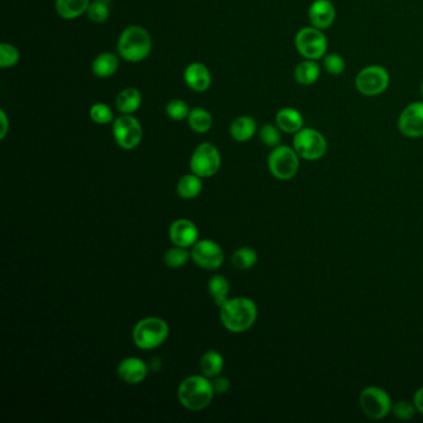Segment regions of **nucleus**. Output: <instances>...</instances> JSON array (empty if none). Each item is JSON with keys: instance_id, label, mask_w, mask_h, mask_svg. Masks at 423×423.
Segmentation results:
<instances>
[{"instance_id": "c756f323", "label": "nucleus", "mask_w": 423, "mask_h": 423, "mask_svg": "<svg viewBox=\"0 0 423 423\" xmlns=\"http://www.w3.org/2000/svg\"><path fill=\"white\" fill-rule=\"evenodd\" d=\"M191 257V252L185 247L174 246L164 255V262L170 269H182Z\"/></svg>"}, {"instance_id": "6e6552de", "label": "nucleus", "mask_w": 423, "mask_h": 423, "mask_svg": "<svg viewBox=\"0 0 423 423\" xmlns=\"http://www.w3.org/2000/svg\"><path fill=\"white\" fill-rule=\"evenodd\" d=\"M390 74L380 65H370L359 71L355 79L358 92L366 97H375L383 95L390 86Z\"/></svg>"}, {"instance_id": "f3484780", "label": "nucleus", "mask_w": 423, "mask_h": 423, "mask_svg": "<svg viewBox=\"0 0 423 423\" xmlns=\"http://www.w3.org/2000/svg\"><path fill=\"white\" fill-rule=\"evenodd\" d=\"M118 378L129 385L143 383L148 376V366L139 358H127L117 367Z\"/></svg>"}, {"instance_id": "9d476101", "label": "nucleus", "mask_w": 423, "mask_h": 423, "mask_svg": "<svg viewBox=\"0 0 423 423\" xmlns=\"http://www.w3.org/2000/svg\"><path fill=\"white\" fill-rule=\"evenodd\" d=\"M115 144L125 150H133L142 143L143 128L133 115H120L112 123Z\"/></svg>"}, {"instance_id": "58836bf2", "label": "nucleus", "mask_w": 423, "mask_h": 423, "mask_svg": "<svg viewBox=\"0 0 423 423\" xmlns=\"http://www.w3.org/2000/svg\"><path fill=\"white\" fill-rule=\"evenodd\" d=\"M413 404L417 408V412L423 415V386L421 389H418L415 396H413Z\"/></svg>"}, {"instance_id": "b1692460", "label": "nucleus", "mask_w": 423, "mask_h": 423, "mask_svg": "<svg viewBox=\"0 0 423 423\" xmlns=\"http://www.w3.org/2000/svg\"><path fill=\"white\" fill-rule=\"evenodd\" d=\"M202 191V177H198L194 173L186 174L179 179L177 184V193L182 199L191 200L198 198Z\"/></svg>"}, {"instance_id": "ddd939ff", "label": "nucleus", "mask_w": 423, "mask_h": 423, "mask_svg": "<svg viewBox=\"0 0 423 423\" xmlns=\"http://www.w3.org/2000/svg\"><path fill=\"white\" fill-rule=\"evenodd\" d=\"M397 127L405 137H423V101L408 104L401 112Z\"/></svg>"}, {"instance_id": "a211bd4d", "label": "nucleus", "mask_w": 423, "mask_h": 423, "mask_svg": "<svg viewBox=\"0 0 423 423\" xmlns=\"http://www.w3.org/2000/svg\"><path fill=\"white\" fill-rule=\"evenodd\" d=\"M276 125L280 131L288 134H296L304 128V118L298 109L293 107L280 109L276 115Z\"/></svg>"}, {"instance_id": "bb28decb", "label": "nucleus", "mask_w": 423, "mask_h": 423, "mask_svg": "<svg viewBox=\"0 0 423 423\" xmlns=\"http://www.w3.org/2000/svg\"><path fill=\"white\" fill-rule=\"evenodd\" d=\"M207 291L214 303L221 307L228 299L230 294V283L226 277L221 275H214L207 282Z\"/></svg>"}, {"instance_id": "4be33fe9", "label": "nucleus", "mask_w": 423, "mask_h": 423, "mask_svg": "<svg viewBox=\"0 0 423 423\" xmlns=\"http://www.w3.org/2000/svg\"><path fill=\"white\" fill-rule=\"evenodd\" d=\"M91 0H55V10L65 20H74L86 14Z\"/></svg>"}, {"instance_id": "72a5a7b5", "label": "nucleus", "mask_w": 423, "mask_h": 423, "mask_svg": "<svg viewBox=\"0 0 423 423\" xmlns=\"http://www.w3.org/2000/svg\"><path fill=\"white\" fill-rule=\"evenodd\" d=\"M166 113L170 120L180 122V120L188 118L190 113L189 106L184 99L175 98V99H172V101L166 103Z\"/></svg>"}, {"instance_id": "2eb2a0df", "label": "nucleus", "mask_w": 423, "mask_h": 423, "mask_svg": "<svg viewBox=\"0 0 423 423\" xmlns=\"http://www.w3.org/2000/svg\"><path fill=\"white\" fill-rule=\"evenodd\" d=\"M308 17L310 25L317 29H329L335 22L337 9L330 0H314L309 6Z\"/></svg>"}, {"instance_id": "4c0bfd02", "label": "nucleus", "mask_w": 423, "mask_h": 423, "mask_svg": "<svg viewBox=\"0 0 423 423\" xmlns=\"http://www.w3.org/2000/svg\"><path fill=\"white\" fill-rule=\"evenodd\" d=\"M0 139L3 141L6 137L8 131H9V127H10V120L8 118V115L6 113L4 109H0Z\"/></svg>"}, {"instance_id": "f257e3e1", "label": "nucleus", "mask_w": 423, "mask_h": 423, "mask_svg": "<svg viewBox=\"0 0 423 423\" xmlns=\"http://www.w3.org/2000/svg\"><path fill=\"white\" fill-rule=\"evenodd\" d=\"M257 315V305L250 298H229L220 307L221 323L231 333H244L251 329Z\"/></svg>"}, {"instance_id": "9b49d317", "label": "nucleus", "mask_w": 423, "mask_h": 423, "mask_svg": "<svg viewBox=\"0 0 423 423\" xmlns=\"http://www.w3.org/2000/svg\"><path fill=\"white\" fill-rule=\"evenodd\" d=\"M359 404L366 417L383 420L388 417L392 410V401L389 394L378 386H367L359 396Z\"/></svg>"}, {"instance_id": "c85d7f7f", "label": "nucleus", "mask_w": 423, "mask_h": 423, "mask_svg": "<svg viewBox=\"0 0 423 423\" xmlns=\"http://www.w3.org/2000/svg\"><path fill=\"white\" fill-rule=\"evenodd\" d=\"M90 118L93 123H96L98 126L112 125L115 120L113 111L111 109L109 104L103 102L92 104L91 109H90Z\"/></svg>"}, {"instance_id": "423d86ee", "label": "nucleus", "mask_w": 423, "mask_h": 423, "mask_svg": "<svg viewBox=\"0 0 423 423\" xmlns=\"http://www.w3.org/2000/svg\"><path fill=\"white\" fill-rule=\"evenodd\" d=\"M294 45L298 54L305 60L318 61L326 55L328 39L323 30L317 29L310 25L298 30L294 38Z\"/></svg>"}, {"instance_id": "c9c22d12", "label": "nucleus", "mask_w": 423, "mask_h": 423, "mask_svg": "<svg viewBox=\"0 0 423 423\" xmlns=\"http://www.w3.org/2000/svg\"><path fill=\"white\" fill-rule=\"evenodd\" d=\"M391 412H392L394 417L399 418L401 421H408V420L415 417L417 408L415 406V404L410 402V401H397L392 405Z\"/></svg>"}, {"instance_id": "e433bc0d", "label": "nucleus", "mask_w": 423, "mask_h": 423, "mask_svg": "<svg viewBox=\"0 0 423 423\" xmlns=\"http://www.w3.org/2000/svg\"><path fill=\"white\" fill-rule=\"evenodd\" d=\"M212 386H214L215 394H223L229 391L231 383H230L229 378L218 376L212 381Z\"/></svg>"}, {"instance_id": "f03ea898", "label": "nucleus", "mask_w": 423, "mask_h": 423, "mask_svg": "<svg viewBox=\"0 0 423 423\" xmlns=\"http://www.w3.org/2000/svg\"><path fill=\"white\" fill-rule=\"evenodd\" d=\"M153 49V39L148 30L141 25H129L120 33L117 51L127 63H142Z\"/></svg>"}, {"instance_id": "39448f33", "label": "nucleus", "mask_w": 423, "mask_h": 423, "mask_svg": "<svg viewBox=\"0 0 423 423\" xmlns=\"http://www.w3.org/2000/svg\"><path fill=\"white\" fill-rule=\"evenodd\" d=\"M299 159L301 157L293 147L280 144L269 153L267 161L269 173L278 180H291L299 170Z\"/></svg>"}, {"instance_id": "2f4dec72", "label": "nucleus", "mask_w": 423, "mask_h": 423, "mask_svg": "<svg viewBox=\"0 0 423 423\" xmlns=\"http://www.w3.org/2000/svg\"><path fill=\"white\" fill-rule=\"evenodd\" d=\"M20 61V51L17 50V46L12 45L9 42H1L0 44V67L3 69H10L17 66Z\"/></svg>"}, {"instance_id": "20e7f679", "label": "nucleus", "mask_w": 423, "mask_h": 423, "mask_svg": "<svg viewBox=\"0 0 423 423\" xmlns=\"http://www.w3.org/2000/svg\"><path fill=\"white\" fill-rule=\"evenodd\" d=\"M169 337V326L157 317H149L138 321L133 329V342L142 350L159 348Z\"/></svg>"}, {"instance_id": "f704fd0d", "label": "nucleus", "mask_w": 423, "mask_h": 423, "mask_svg": "<svg viewBox=\"0 0 423 423\" xmlns=\"http://www.w3.org/2000/svg\"><path fill=\"white\" fill-rule=\"evenodd\" d=\"M345 60L342 55H339L337 52L328 54L323 58V67L326 72L332 76H339L343 74L345 71Z\"/></svg>"}, {"instance_id": "f8f14e48", "label": "nucleus", "mask_w": 423, "mask_h": 423, "mask_svg": "<svg viewBox=\"0 0 423 423\" xmlns=\"http://www.w3.org/2000/svg\"><path fill=\"white\" fill-rule=\"evenodd\" d=\"M191 258L196 266L207 271H215L223 266V251L218 242L200 240L191 247Z\"/></svg>"}, {"instance_id": "7ed1b4c3", "label": "nucleus", "mask_w": 423, "mask_h": 423, "mask_svg": "<svg viewBox=\"0 0 423 423\" xmlns=\"http://www.w3.org/2000/svg\"><path fill=\"white\" fill-rule=\"evenodd\" d=\"M214 386L210 378L204 375H191L184 378L177 389V399L190 411H201L212 404Z\"/></svg>"}, {"instance_id": "6ab92c4d", "label": "nucleus", "mask_w": 423, "mask_h": 423, "mask_svg": "<svg viewBox=\"0 0 423 423\" xmlns=\"http://www.w3.org/2000/svg\"><path fill=\"white\" fill-rule=\"evenodd\" d=\"M142 93L136 87H127L117 95L115 109L120 115H134L142 106Z\"/></svg>"}, {"instance_id": "0eeeda50", "label": "nucleus", "mask_w": 423, "mask_h": 423, "mask_svg": "<svg viewBox=\"0 0 423 423\" xmlns=\"http://www.w3.org/2000/svg\"><path fill=\"white\" fill-rule=\"evenodd\" d=\"M293 148L304 161H319L328 150L326 139L321 131L313 128H302L293 138Z\"/></svg>"}, {"instance_id": "393cba45", "label": "nucleus", "mask_w": 423, "mask_h": 423, "mask_svg": "<svg viewBox=\"0 0 423 423\" xmlns=\"http://www.w3.org/2000/svg\"><path fill=\"white\" fill-rule=\"evenodd\" d=\"M223 365H225V361H223V355L216 350H209L201 356V374L206 378H215L220 376V374L223 370Z\"/></svg>"}, {"instance_id": "412c9836", "label": "nucleus", "mask_w": 423, "mask_h": 423, "mask_svg": "<svg viewBox=\"0 0 423 423\" xmlns=\"http://www.w3.org/2000/svg\"><path fill=\"white\" fill-rule=\"evenodd\" d=\"M92 72L98 79H109L120 69V58L113 52H101L92 61Z\"/></svg>"}, {"instance_id": "7c9ffc66", "label": "nucleus", "mask_w": 423, "mask_h": 423, "mask_svg": "<svg viewBox=\"0 0 423 423\" xmlns=\"http://www.w3.org/2000/svg\"><path fill=\"white\" fill-rule=\"evenodd\" d=\"M257 252L250 247H241L232 255V263L234 267L244 271L252 269L257 263Z\"/></svg>"}, {"instance_id": "a878e982", "label": "nucleus", "mask_w": 423, "mask_h": 423, "mask_svg": "<svg viewBox=\"0 0 423 423\" xmlns=\"http://www.w3.org/2000/svg\"><path fill=\"white\" fill-rule=\"evenodd\" d=\"M186 120H188V125L191 128V131L199 133V134H205L212 129V125H214L212 113L202 107H195V109H190V113Z\"/></svg>"}, {"instance_id": "1a4fd4ad", "label": "nucleus", "mask_w": 423, "mask_h": 423, "mask_svg": "<svg viewBox=\"0 0 423 423\" xmlns=\"http://www.w3.org/2000/svg\"><path fill=\"white\" fill-rule=\"evenodd\" d=\"M221 168V153L215 144L204 142L195 148L190 158L191 173L198 177H212Z\"/></svg>"}, {"instance_id": "dca6fc26", "label": "nucleus", "mask_w": 423, "mask_h": 423, "mask_svg": "<svg viewBox=\"0 0 423 423\" xmlns=\"http://www.w3.org/2000/svg\"><path fill=\"white\" fill-rule=\"evenodd\" d=\"M185 85L194 92H206L212 86V76L209 67L202 63H191L184 70Z\"/></svg>"}, {"instance_id": "aec40b11", "label": "nucleus", "mask_w": 423, "mask_h": 423, "mask_svg": "<svg viewBox=\"0 0 423 423\" xmlns=\"http://www.w3.org/2000/svg\"><path fill=\"white\" fill-rule=\"evenodd\" d=\"M257 131V122L251 115H241L231 123L230 134L236 142L246 143L255 137Z\"/></svg>"}, {"instance_id": "ea45409f", "label": "nucleus", "mask_w": 423, "mask_h": 423, "mask_svg": "<svg viewBox=\"0 0 423 423\" xmlns=\"http://www.w3.org/2000/svg\"><path fill=\"white\" fill-rule=\"evenodd\" d=\"M420 90H421V96H422L423 98V81L422 83H421V87H420Z\"/></svg>"}, {"instance_id": "cd10ccee", "label": "nucleus", "mask_w": 423, "mask_h": 423, "mask_svg": "<svg viewBox=\"0 0 423 423\" xmlns=\"http://www.w3.org/2000/svg\"><path fill=\"white\" fill-rule=\"evenodd\" d=\"M86 15L92 23H106L111 15V0H92Z\"/></svg>"}, {"instance_id": "4468645a", "label": "nucleus", "mask_w": 423, "mask_h": 423, "mask_svg": "<svg viewBox=\"0 0 423 423\" xmlns=\"http://www.w3.org/2000/svg\"><path fill=\"white\" fill-rule=\"evenodd\" d=\"M169 239L174 246L189 248L199 241V229L188 218H179L169 228Z\"/></svg>"}, {"instance_id": "5701e85b", "label": "nucleus", "mask_w": 423, "mask_h": 423, "mask_svg": "<svg viewBox=\"0 0 423 423\" xmlns=\"http://www.w3.org/2000/svg\"><path fill=\"white\" fill-rule=\"evenodd\" d=\"M321 77V66L314 60H304L294 70V80L302 86L314 85Z\"/></svg>"}, {"instance_id": "473e14b6", "label": "nucleus", "mask_w": 423, "mask_h": 423, "mask_svg": "<svg viewBox=\"0 0 423 423\" xmlns=\"http://www.w3.org/2000/svg\"><path fill=\"white\" fill-rule=\"evenodd\" d=\"M258 134H260L261 142H262L264 145L269 147V148H276V147H278L280 144V141H282V131H280L277 125H276V126L275 125H271V123L263 125V126L260 128Z\"/></svg>"}]
</instances>
